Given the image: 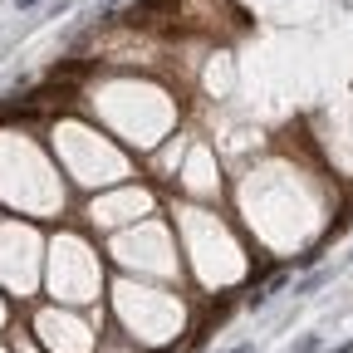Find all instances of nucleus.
Returning a JSON list of instances; mask_svg holds the SVG:
<instances>
[{"instance_id": "f257e3e1", "label": "nucleus", "mask_w": 353, "mask_h": 353, "mask_svg": "<svg viewBox=\"0 0 353 353\" xmlns=\"http://www.w3.org/2000/svg\"><path fill=\"white\" fill-rule=\"evenodd\" d=\"M157 15H176V0H132L128 6V25H152Z\"/></svg>"}, {"instance_id": "f03ea898", "label": "nucleus", "mask_w": 353, "mask_h": 353, "mask_svg": "<svg viewBox=\"0 0 353 353\" xmlns=\"http://www.w3.org/2000/svg\"><path fill=\"white\" fill-rule=\"evenodd\" d=\"M334 280V270H314V275H304V280H294V294H314L319 285H329Z\"/></svg>"}, {"instance_id": "7ed1b4c3", "label": "nucleus", "mask_w": 353, "mask_h": 353, "mask_svg": "<svg viewBox=\"0 0 353 353\" xmlns=\"http://www.w3.org/2000/svg\"><path fill=\"white\" fill-rule=\"evenodd\" d=\"M290 353H324V339H319V334H299V339L290 343Z\"/></svg>"}, {"instance_id": "20e7f679", "label": "nucleus", "mask_w": 353, "mask_h": 353, "mask_svg": "<svg viewBox=\"0 0 353 353\" xmlns=\"http://www.w3.org/2000/svg\"><path fill=\"white\" fill-rule=\"evenodd\" d=\"M226 353H255V348H250V343H241V348H226Z\"/></svg>"}, {"instance_id": "39448f33", "label": "nucleus", "mask_w": 353, "mask_h": 353, "mask_svg": "<svg viewBox=\"0 0 353 353\" xmlns=\"http://www.w3.org/2000/svg\"><path fill=\"white\" fill-rule=\"evenodd\" d=\"M15 6H20V10H30V6H39V0H15Z\"/></svg>"}, {"instance_id": "423d86ee", "label": "nucleus", "mask_w": 353, "mask_h": 353, "mask_svg": "<svg viewBox=\"0 0 353 353\" xmlns=\"http://www.w3.org/2000/svg\"><path fill=\"white\" fill-rule=\"evenodd\" d=\"M113 6H123V0H103V10H113Z\"/></svg>"}, {"instance_id": "0eeeda50", "label": "nucleus", "mask_w": 353, "mask_h": 353, "mask_svg": "<svg viewBox=\"0 0 353 353\" xmlns=\"http://www.w3.org/2000/svg\"><path fill=\"white\" fill-rule=\"evenodd\" d=\"M348 265H353V255H348Z\"/></svg>"}]
</instances>
